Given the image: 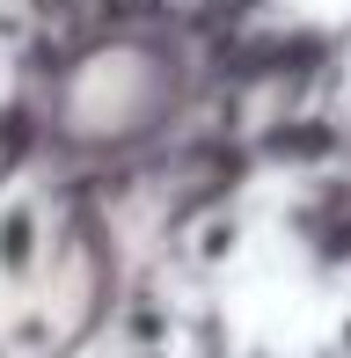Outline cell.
<instances>
[{
	"label": "cell",
	"mask_w": 351,
	"mask_h": 358,
	"mask_svg": "<svg viewBox=\"0 0 351 358\" xmlns=\"http://www.w3.org/2000/svg\"><path fill=\"white\" fill-rule=\"evenodd\" d=\"M169 95V73L154 52H103L88 59V73L73 80V124H88V132H132V124H147L154 110H162Z\"/></svg>",
	"instance_id": "cell-1"
},
{
	"label": "cell",
	"mask_w": 351,
	"mask_h": 358,
	"mask_svg": "<svg viewBox=\"0 0 351 358\" xmlns=\"http://www.w3.org/2000/svg\"><path fill=\"white\" fill-rule=\"evenodd\" d=\"M285 227H293V241H300L322 271L351 264V183H315V190H300V205L285 213Z\"/></svg>",
	"instance_id": "cell-2"
},
{
	"label": "cell",
	"mask_w": 351,
	"mask_h": 358,
	"mask_svg": "<svg viewBox=\"0 0 351 358\" xmlns=\"http://www.w3.org/2000/svg\"><path fill=\"white\" fill-rule=\"evenodd\" d=\"M44 264V205L8 198L0 205V285H29Z\"/></svg>",
	"instance_id": "cell-3"
},
{
	"label": "cell",
	"mask_w": 351,
	"mask_h": 358,
	"mask_svg": "<svg viewBox=\"0 0 351 358\" xmlns=\"http://www.w3.org/2000/svg\"><path fill=\"white\" fill-rule=\"evenodd\" d=\"M234 249H242V213H205L198 227H190V241H183V256H190V271H220V264H234Z\"/></svg>",
	"instance_id": "cell-4"
},
{
	"label": "cell",
	"mask_w": 351,
	"mask_h": 358,
	"mask_svg": "<svg viewBox=\"0 0 351 358\" xmlns=\"http://www.w3.org/2000/svg\"><path fill=\"white\" fill-rule=\"evenodd\" d=\"M162 336H169V315H162L154 300H139L132 322H124V344H162Z\"/></svg>",
	"instance_id": "cell-5"
},
{
	"label": "cell",
	"mask_w": 351,
	"mask_h": 358,
	"mask_svg": "<svg viewBox=\"0 0 351 358\" xmlns=\"http://www.w3.org/2000/svg\"><path fill=\"white\" fill-rule=\"evenodd\" d=\"M344 351H351V322H344Z\"/></svg>",
	"instance_id": "cell-6"
},
{
	"label": "cell",
	"mask_w": 351,
	"mask_h": 358,
	"mask_svg": "<svg viewBox=\"0 0 351 358\" xmlns=\"http://www.w3.org/2000/svg\"><path fill=\"white\" fill-rule=\"evenodd\" d=\"M0 358H15V351H0Z\"/></svg>",
	"instance_id": "cell-7"
}]
</instances>
